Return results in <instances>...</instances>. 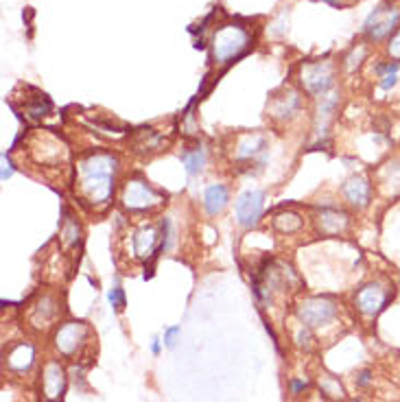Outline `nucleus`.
<instances>
[{
  "label": "nucleus",
  "mask_w": 400,
  "mask_h": 402,
  "mask_svg": "<svg viewBox=\"0 0 400 402\" xmlns=\"http://www.w3.org/2000/svg\"><path fill=\"white\" fill-rule=\"evenodd\" d=\"M119 160L105 151L88 153L79 160L77 166V190L84 203L88 206H105L114 195V180H116Z\"/></svg>",
  "instance_id": "f257e3e1"
},
{
  "label": "nucleus",
  "mask_w": 400,
  "mask_h": 402,
  "mask_svg": "<svg viewBox=\"0 0 400 402\" xmlns=\"http://www.w3.org/2000/svg\"><path fill=\"white\" fill-rule=\"evenodd\" d=\"M252 46V33L247 31L245 25L241 22H227L215 29L213 40H211V51L213 60L217 64H232L239 57L247 53Z\"/></svg>",
  "instance_id": "f03ea898"
},
{
  "label": "nucleus",
  "mask_w": 400,
  "mask_h": 402,
  "mask_svg": "<svg viewBox=\"0 0 400 402\" xmlns=\"http://www.w3.org/2000/svg\"><path fill=\"white\" fill-rule=\"evenodd\" d=\"M90 337H92V333L86 321H66L57 328L53 343H55V350L64 359H74L86 350V346L90 343Z\"/></svg>",
  "instance_id": "7ed1b4c3"
},
{
  "label": "nucleus",
  "mask_w": 400,
  "mask_h": 402,
  "mask_svg": "<svg viewBox=\"0 0 400 402\" xmlns=\"http://www.w3.org/2000/svg\"><path fill=\"white\" fill-rule=\"evenodd\" d=\"M295 315L302 326L315 330L321 326H328V323H333L337 319L339 306L328 297H307L304 302H300Z\"/></svg>",
  "instance_id": "20e7f679"
},
{
  "label": "nucleus",
  "mask_w": 400,
  "mask_h": 402,
  "mask_svg": "<svg viewBox=\"0 0 400 402\" xmlns=\"http://www.w3.org/2000/svg\"><path fill=\"white\" fill-rule=\"evenodd\" d=\"M123 203L125 208L133 210V213H145V210H154L162 206V197L149 182L140 177H131L127 180L123 190Z\"/></svg>",
  "instance_id": "39448f33"
},
{
  "label": "nucleus",
  "mask_w": 400,
  "mask_h": 402,
  "mask_svg": "<svg viewBox=\"0 0 400 402\" xmlns=\"http://www.w3.org/2000/svg\"><path fill=\"white\" fill-rule=\"evenodd\" d=\"M400 25V13L392 5H378L364 25V35L372 42H383Z\"/></svg>",
  "instance_id": "423d86ee"
},
{
  "label": "nucleus",
  "mask_w": 400,
  "mask_h": 402,
  "mask_svg": "<svg viewBox=\"0 0 400 402\" xmlns=\"http://www.w3.org/2000/svg\"><path fill=\"white\" fill-rule=\"evenodd\" d=\"M333 76H335V68L326 60L304 64L302 72H300L302 86L311 97H321V94H326L328 88L333 86Z\"/></svg>",
  "instance_id": "0eeeda50"
},
{
  "label": "nucleus",
  "mask_w": 400,
  "mask_h": 402,
  "mask_svg": "<svg viewBox=\"0 0 400 402\" xmlns=\"http://www.w3.org/2000/svg\"><path fill=\"white\" fill-rule=\"evenodd\" d=\"M131 254L133 258H149V256H156L160 250H162V241H160V234L154 225L149 223H142L138 227H133L131 232Z\"/></svg>",
  "instance_id": "6e6552de"
},
{
  "label": "nucleus",
  "mask_w": 400,
  "mask_h": 402,
  "mask_svg": "<svg viewBox=\"0 0 400 402\" xmlns=\"http://www.w3.org/2000/svg\"><path fill=\"white\" fill-rule=\"evenodd\" d=\"M356 309L364 313L366 317H374L385 309L387 304V291L378 282H370L366 286H361L356 297H354Z\"/></svg>",
  "instance_id": "1a4fd4ad"
},
{
  "label": "nucleus",
  "mask_w": 400,
  "mask_h": 402,
  "mask_svg": "<svg viewBox=\"0 0 400 402\" xmlns=\"http://www.w3.org/2000/svg\"><path fill=\"white\" fill-rule=\"evenodd\" d=\"M265 208V193L260 190H247L236 201V219L243 227H254L262 215Z\"/></svg>",
  "instance_id": "9d476101"
},
{
  "label": "nucleus",
  "mask_w": 400,
  "mask_h": 402,
  "mask_svg": "<svg viewBox=\"0 0 400 402\" xmlns=\"http://www.w3.org/2000/svg\"><path fill=\"white\" fill-rule=\"evenodd\" d=\"M42 391L48 400H62L66 391V370L60 361H48L42 370Z\"/></svg>",
  "instance_id": "9b49d317"
},
{
  "label": "nucleus",
  "mask_w": 400,
  "mask_h": 402,
  "mask_svg": "<svg viewBox=\"0 0 400 402\" xmlns=\"http://www.w3.org/2000/svg\"><path fill=\"white\" fill-rule=\"evenodd\" d=\"M33 361H35V348L27 341L18 343V346H13L7 352V368L15 374H27L33 366Z\"/></svg>",
  "instance_id": "f8f14e48"
},
{
  "label": "nucleus",
  "mask_w": 400,
  "mask_h": 402,
  "mask_svg": "<svg viewBox=\"0 0 400 402\" xmlns=\"http://www.w3.org/2000/svg\"><path fill=\"white\" fill-rule=\"evenodd\" d=\"M317 225H319L321 234L337 236L348 227V215L341 213V210H337V208H324L317 217Z\"/></svg>",
  "instance_id": "ddd939ff"
},
{
  "label": "nucleus",
  "mask_w": 400,
  "mask_h": 402,
  "mask_svg": "<svg viewBox=\"0 0 400 402\" xmlns=\"http://www.w3.org/2000/svg\"><path fill=\"white\" fill-rule=\"evenodd\" d=\"M370 195H372V188L366 177L354 175L344 184V197L356 208H366L370 203Z\"/></svg>",
  "instance_id": "4468645a"
},
{
  "label": "nucleus",
  "mask_w": 400,
  "mask_h": 402,
  "mask_svg": "<svg viewBox=\"0 0 400 402\" xmlns=\"http://www.w3.org/2000/svg\"><path fill=\"white\" fill-rule=\"evenodd\" d=\"M227 206V188L223 184H213L204 193V208L208 215H219Z\"/></svg>",
  "instance_id": "2eb2a0df"
},
{
  "label": "nucleus",
  "mask_w": 400,
  "mask_h": 402,
  "mask_svg": "<svg viewBox=\"0 0 400 402\" xmlns=\"http://www.w3.org/2000/svg\"><path fill=\"white\" fill-rule=\"evenodd\" d=\"M60 313V309L55 306V302L51 297H42L31 309V319L35 321V326H48V321H53Z\"/></svg>",
  "instance_id": "dca6fc26"
},
{
  "label": "nucleus",
  "mask_w": 400,
  "mask_h": 402,
  "mask_svg": "<svg viewBox=\"0 0 400 402\" xmlns=\"http://www.w3.org/2000/svg\"><path fill=\"white\" fill-rule=\"evenodd\" d=\"M182 164H184L188 175H199L204 170V164H206V151L201 147L186 149L182 153Z\"/></svg>",
  "instance_id": "f3484780"
},
{
  "label": "nucleus",
  "mask_w": 400,
  "mask_h": 402,
  "mask_svg": "<svg viewBox=\"0 0 400 402\" xmlns=\"http://www.w3.org/2000/svg\"><path fill=\"white\" fill-rule=\"evenodd\" d=\"M298 109H300V97L295 92H289L287 97L276 99V103L272 105L274 116H280V119H291Z\"/></svg>",
  "instance_id": "a211bd4d"
},
{
  "label": "nucleus",
  "mask_w": 400,
  "mask_h": 402,
  "mask_svg": "<svg viewBox=\"0 0 400 402\" xmlns=\"http://www.w3.org/2000/svg\"><path fill=\"white\" fill-rule=\"evenodd\" d=\"M265 149H267V140L262 136H247L239 145V158L252 162L256 156H260Z\"/></svg>",
  "instance_id": "6ab92c4d"
},
{
  "label": "nucleus",
  "mask_w": 400,
  "mask_h": 402,
  "mask_svg": "<svg viewBox=\"0 0 400 402\" xmlns=\"http://www.w3.org/2000/svg\"><path fill=\"white\" fill-rule=\"evenodd\" d=\"M339 103V97L337 94H326V97H321V105L317 109V121H319V133L326 131V125L333 116V112Z\"/></svg>",
  "instance_id": "aec40b11"
},
{
  "label": "nucleus",
  "mask_w": 400,
  "mask_h": 402,
  "mask_svg": "<svg viewBox=\"0 0 400 402\" xmlns=\"http://www.w3.org/2000/svg\"><path fill=\"white\" fill-rule=\"evenodd\" d=\"M140 136V140H136V149L138 151H160V147H162V136H158L156 131H151V129H147V131H140L138 133Z\"/></svg>",
  "instance_id": "412c9836"
},
{
  "label": "nucleus",
  "mask_w": 400,
  "mask_h": 402,
  "mask_svg": "<svg viewBox=\"0 0 400 402\" xmlns=\"http://www.w3.org/2000/svg\"><path fill=\"white\" fill-rule=\"evenodd\" d=\"M319 389L324 396H328L333 400H341L344 398V387L339 385V380L333 378V376H326V378H321L319 380Z\"/></svg>",
  "instance_id": "4be33fe9"
},
{
  "label": "nucleus",
  "mask_w": 400,
  "mask_h": 402,
  "mask_svg": "<svg viewBox=\"0 0 400 402\" xmlns=\"http://www.w3.org/2000/svg\"><path fill=\"white\" fill-rule=\"evenodd\" d=\"M276 227L280 229V232H295V229H300V225H302V219L298 217V215H293V213H287V215H278L276 217Z\"/></svg>",
  "instance_id": "5701e85b"
},
{
  "label": "nucleus",
  "mask_w": 400,
  "mask_h": 402,
  "mask_svg": "<svg viewBox=\"0 0 400 402\" xmlns=\"http://www.w3.org/2000/svg\"><path fill=\"white\" fill-rule=\"evenodd\" d=\"M62 241H64V245H74L79 241V225L72 219H66V223L62 227Z\"/></svg>",
  "instance_id": "b1692460"
},
{
  "label": "nucleus",
  "mask_w": 400,
  "mask_h": 402,
  "mask_svg": "<svg viewBox=\"0 0 400 402\" xmlns=\"http://www.w3.org/2000/svg\"><path fill=\"white\" fill-rule=\"evenodd\" d=\"M295 343H298L300 348H304V350H311V346H313V333H311V328L300 326L298 333H295Z\"/></svg>",
  "instance_id": "393cba45"
},
{
  "label": "nucleus",
  "mask_w": 400,
  "mask_h": 402,
  "mask_svg": "<svg viewBox=\"0 0 400 402\" xmlns=\"http://www.w3.org/2000/svg\"><path fill=\"white\" fill-rule=\"evenodd\" d=\"M109 304L114 306V311H119V313L127 306V302H125V291L121 289V286H114V289L109 291Z\"/></svg>",
  "instance_id": "a878e982"
},
{
  "label": "nucleus",
  "mask_w": 400,
  "mask_h": 402,
  "mask_svg": "<svg viewBox=\"0 0 400 402\" xmlns=\"http://www.w3.org/2000/svg\"><path fill=\"white\" fill-rule=\"evenodd\" d=\"M389 55L396 62H400V29L392 35V40H389Z\"/></svg>",
  "instance_id": "bb28decb"
},
{
  "label": "nucleus",
  "mask_w": 400,
  "mask_h": 402,
  "mask_svg": "<svg viewBox=\"0 0 400 402\" xmlns=\"http://www.w3.org/2000/svg\"><path fill=\"white\" fill-rule=\"evenodd\" d=\"M289 387H291V394H293V396H300L302 391H307V389H309V380L291 378V380H289Z\"/></svg>",
  "instance_id": "cd10ccee"
},
{
  "label": "nucleus",
  "mask_w": 400,
  "mask_h": 402,
  "mask_svg": "<svg viewBox=\"0 0 400 402\" xmlns=\"http://www.w3.org/2000/svg\"><path fill=\"white\" fill-rule=\"evenodd\" d=\"M178 335H180V326H171V328H166V333H164V346H166V348H173Z\"/></svg>",
  "instance_id": "c85d7f7f"
},
{
  "label": "nucleus",
  "mask_w": 400,
  "mask_h": 402,
  "mask_svg": "<svg viewBox=\"0 0 400 402\" xmlns=\"http://www.w3.org/2000/svg\"><path fill=\"white\" fill-rule=\"evenodd\" d=\"M372 382V372L370 370H364L356 374V387H368Z\"/></svg>",
  "instance_id": "c756f323"
},
{
  "label": "nucleus",
  "mask_w": 400,
  "mask_h": 402,
  "mask_svg": "<svg viewBox=\"0 0 400 402\" xmlns=\"http://www.w3.org/2000/svg\"><path fill=\"white\" fill-rule=\"evenodd\" d=\"M151 352H154L156 356L160 354V339H158V337H156L154 341H151Z\"/></svg>",
  "instance_id": "7c9ffc66"
},
{
  "label": "nucleus",
  "mask_w": 400,
  "mask_h": 402,
  "mask_svg": "<svg viewBox=\"0 0 400 402\" xmlns=\"http://www.w3.org/2000/svg\"><path fill=\"white\" fill-rule=\"evenodd\" d=\"M321 3H326V5H331V7H341V5H344L341 0H321Z\"/></svg>",
  "instance_id": "2f4dec72"
},
{
  "label": "nucleus",
  "mask_w": 400,
  "mask_h": 402,
  "mask_svg": "<svg viewBox=\"0 0 400 402\" xmlns=\"http://www.w3.org/2000/svg\"><path fill=\"white\" fill-rule=\"evenodd\" d=\"M352 402H361V400H352Z\"/></svg>",
  "instance_id": "473e14b6"
}]
</instances>
